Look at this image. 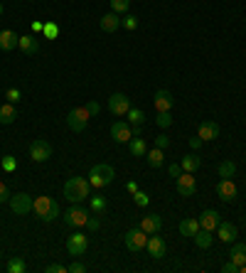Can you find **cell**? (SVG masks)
Returning <instances> with one entry per match:
<instances>
[{
  "mask_svg": "<svg viewBox=\"0 0 246 273\" xmlns=\"http://www.w3.org/2000/svg\"><path fill=\"white\" fill-rule=\"evenodd\" d=\"M89 190H91V185H89V180L84 178H69L64 182V197L69 202H74V205L89 200Z\"/></svg>",
  "mask_w": 246,
  "mask_h": 273,
  "instance_id": "obj_1",
  "label": "cell"
},
{
  "mask_svg": "<svg viewBox=\"0 0 246 273\" xmlns=\"http://www.w3.org/2000/svg\"><path fill=\"white\" fill-rule=\"evenodd\" d=\"M32 212L42 219V221H55L59 217V202L52 200V197H47V194H42V197H35V205H32Z\"/></svg>",
  "mask_w": 246,
  "mask_h": 273,
  "instance_id": "obj_2",
  "label": "cell"
},
{
  "mask_svg": "<svg viewBox=\"0 0 246 273\" xmlns=\"http://www.w3.org/2000/svg\"><path fill=\"white\" fill-rule=\"evenodd\" d=\"M113 178H116V170H113L109 163H99V165H94L91 172H89V185L96 187V190H101V187L111 185Z\"/></svg>",
  "mask_w": 246,
  "mask_h": 273,
  "instance_id": "obj_3",
  "label": "cell"
},
{
  "mask_svg": "<svg viewBox=\"0 0 246 273\" xmlns=\"http://www.w3.org/2000/svg\"><path fill=\"white\" fill-rule=\"evenodd\" d=\"M91 118V113L86 111V106H77V109H71L67 113V126L71 131H77V133H82L84 128H86V123Z\"/></svg>",
  "mask_w": 246,
  "mask_h": 273,
  "instance_id": "obj_4",
  "label": "cell"
},
{
  "mask_svg": "<svg viewBox=\"0 0 246 273\" xmlns=\"http://www.w3.org/2000/svg\"><path fill=\"white\" fill-rule=\"evenodd\" d=\"M123 241H126V249H128V251H143V249H145V244H148V236H145V232L138 227V229L126 232Z\"/></svg>",
  "mask_w": 246,
  "mask_h": 273,
  "instance_id": "obj_5",
  "label": "cell"
},
{
  "mask_svg": "<svg viewBox=\"0 0 246 273\" xmlns=\"http://www.w3.org/2000/svg\"><path fill=\"white\" fill-rule=\"evenodd\" d=\"M30 158L35 160V163H47L50 158H52V145L47 143V140H32V145H30Z\"/></svg>",
  "mask_w": 246,
  "mask_h": 273,
  "instance_id": "obj_6",
  "label": "cell"
},
{
  "mask_svg": "<svg viewBox=\"0 0 246 273\" xmlns=\"http://www.w3.org/2000/svg\"><path fill=\"white\" fill-rule=\"evenodd\" d=\"M32 205H35V200L25 194V192H17V194H10V209H13L15 214H28L32 212Z\"/></svg>",
  "mask_w": 246,
  "mask_h": 273,
  "instance_id": "obj_7",
  "label": "cell"
},
{
  "mask_svg": "<svg viewBox=\"0 0 246 273\" xmlns=\"http://www.w3.org/2000/svg\"><path fill=\"white\" fill-rule=\"evenodd\" d=\"M217 194H219L222 202H234L236 194H239V187L234 185L232 178H222L219 180V185H217Z\"/></svg>",
  "mask_w": 246,
  "mask_h": 273,
  "instance_id": "obj_8",
  "label": "cell"
},
{
  "mask_svg": "<svg viewBox=\"0 0 246 273\" xmlns=\"http://www.w3.org/2000/svg\"><path fill=\"white\" fill-rule=\"evenodd\" d=\"M109 111L113 116H126L131 111V98L126 94H113L109 98Z\"/></svg>",
  "mask_w": 246,
  "mask_h": 273,
  "instance_id": "obj_9",
  "label": "cell"
},
{
  "mask_svg": "<svg viewBox=\"0 0 246 273\" xmlns=\"http://www.w3.org/2000/svg\"><path fill=\"white\" fill-rule=\"evenodd\" d=\"M111 138L116 140V143H128L131 138H133V128H131V123L128 121H116L111 126Z\"/></svg>",
  "mask_w": 246,
  "mask_h": 273,
  "instance_id": "obj_10",
  "label": "cell"
},
{
  "mask_svg": "<svg viewBox=\"0 0 246 273\" xmlns=\"http://www.w3.org/2000/svg\"><path fill=\"white\" fill-rule=\"evenodd\" d=\"M86 219H89V212L84 207H71L64 212V224L69 227H86Z\"/></svg>",
  "mask_w": 246,
  "mask_h": 273,
  "instance_id": "obj_11",
  "label": "cell"
},
{
  "mask_svg": "<svg viewBox=\"0 0 246 273\" xmlns=\"http://www.w3.org/2000/svg\"><path fill=\"white\" fill-rule=\"evenodd\" d=\"M67 251L71 254V256H82L84 251H86V246H89V239L84 236V234H69V239H67Z\"/></svg>",
  "mask_w": 246,
  "mask_h": 273,
  "instance_id": "obj_12",
  "label": "cell"
},
{
  "mask_svg": "<svg viewBox=\"0 0 246 273\" xmlns=\"http://www.w3.org/2000/svg\"><path fill=\"white\" fill-rule=\"evenodd\" d=\"M197 192V182H194V172H182L178 178V194L182 197H192Z\"/></svg>",
  "mask_w": 246,
  "mask_h": 273,
  "instance_id": "obj_13",
  "label": "cell"
},
{
  "mask_svg": "<svg viewBox=\"0 0 246 273\" xmlns=\"http://www.w3.org/2000/svg\"><path fill=\"white\" fill-rule=\"evenodd\" d=\"M217 236L224 244H234L236 236H239V229H236V224H232V221H222L217 227Z\"/></svg>",
  "mask_w": 246,
  "mask_h": 273,
  "instance_id": "obj_14",
  "label": "cell"
},
{
  "mask_svg": "<svg viewBox=\"0 0 246 273\" xmlns=\"http://www.w3.org/2000/svg\"><path fill=\"white\" fill-rule=\"evenodd\" d=\"M219 224H222V219H219L217 209H205V212H202V217H200V227H202V229H207V232H217Z\"/></svg>",
  "mask_w": 246,
  "mask_h": 273,
  "instance_id": "obj_15",
  "label": "cell"
},
{
  "mask_svg": "<svg viewBox=\"0 0 246 273\" xmlns=\"http://www.w3.org/2000/svg\"><path fill=\"white\" fill-rule=\"evenodd\" d=\"M145 251L151 254V259H163V256H165V241H163V236L151 234V239H148V244H145Z\"/></svg>",
  "mask_w": 246,
  "mask_h": 273,
  "instance_id": "obj_16",
  "label": "cell"
},
{
  "mask_svg": "<svg viewBox=\"0 0 246 273\" xmlns=\"http://www.w3.org/2000/svg\"><path fill=\"white\" fill-rule=\"evenodd\" d=\"M140 229L145 234H160L163 232V217H160V214H148V217H143Z\"/></svg>",
  "mask_w": 246,
  "mask_h": 273,
  "instance_id": "obj_17",
  "label": "cell"
},
{
  "mask_svg": "<svg viewBox=\"0 0 246 273\" xmlns=\"http://www.w3.org/2000/svg\"><path fill=\"white\" fill-rule=\"evenodd\" d=\"M219 133H222V128H219V123H214V121L200 123V131H197V136L202 138V140H217Z\"/></svg>",
  "mask_w": 246,
  "mask_h": 273,
  "instance_id": "obj_18",
  "label": "cell"
},
{
  "mask_svg": "<svg viewBox=\"0 0 246 273\" xmlns=\"http://www.w3.org/2000/svg\"><path fill=\"white\" fill-rule=\"evenodd\" d=\"M17 44H20V37L13 30H3L0 32V49L3 52H13V49H17Z\"/></svg>",
  "mask_w": 246,
  "mask_h": 273,
  "instance_id": "obj_19",
  "label": "cell"
},
{
  "mask_svg": "<svg viewBox=\"0 0 246 273\" xmlns=\"http://www.w3.org/2000/svg\"><path fill=\"white\" fill-rule=\"evenodd\" d=\"M99 28L104 30V32H116V30L121 28V15L118 13H106L104 17H101V22H99Z\"/></svg>",
  "mask_w": 246,
  "mask_h": 273,
  "instance_id": "obj_20",
  "label": "cell"
},
{
  "mask_svg": "<svg viewBox=\"0 0 246 273\" xmlns=\"http://www.w3.org/2000/svg\"><path fill=\"white\" fill-rule=\"evenodd\" d=\"M153 101H155V109L158 111H170L173 109V104H175V101H173V94H170L167 89L155 91V98H153Z\"/></svg>",
  "mask_w": 246,
  "mask_h": 273,
  "instance_id": "obj_21",
  "label": "cell"
},
{
  "mask_svg": "<svg viewBox=\"0 0 246 273\" xmlns=\"http://www.w3.org/2000/svg\"><path fill=\"white\" fill-rule=\"evenodd\" d=\"M17 47H20V49H22L25 55H37V52H40V42L35 40L32 35H22Z\"/></svg>",
  "mask_w": 246,
  "mask_h": 273,
  "instance_id": "obj_22",
  "label": "cell"
},
{
  "mask_svg": "<svg viewBox=\"0 0 246 273\" xmlns=\"http://www.w3.org/2000/svg\"><path fill=\"white\" fill-rule=\"evenodd\" d=\"M128 151L133 158H145V153H148V143L143 140V138H131L128 140Z\"/></svg>",
  "mask_w": 246,
  "mask_h": 273,
  "instance_id": "obj_23",
  "label": "cell"
},
{
  "mask_svg": "<svg viewBox=\"0 0 246 273\" xmlns=\"http://www.w3.org/2000/svg\"><path fill=\"white\" fill-rule=\"evenodd\" d=\"M17 118V111H15V104H10V101H5L3 106H0V123L3 126H10V123Z\"/></svg>",
  "mask_w": 246,
  "mask_h": 273,
  "instance_id": "obj_24",
  "label": "cell"
},
{
  "mask_svg": "<svg viewBox=\"0 0 246 273\" xmlns=\"http://www.w3.org/2000/svg\"><path fill=\"white\" fill-rule=\"evenodd\" d=\"M200 167H202V158H200V155L190 153V155L182 158V172H197Z\"/></svg>",
  "mask_w": 246,
  "mask_h": 273,
  "instance_id": "obj_25",
  "label": "cell"
},
{
  "mask_svg": "<svg viewBox=\"0 0 246 273\" xmlns=\"http://www.w3.org/2000/svg\"><path fill=\"white\" fill-rule=\"evenodd\" d=\"M200 232V219H182L180 221V234L182 236H194V234Z\"/></svg>",
  "mask_w": 246,
  "mask_h": 273,
  "instance_id": "obj_26",
  "label": "cell"
},
{
  "mask_svg": "<svg viewBox=\"0 0 246 273\" xmlns=\"http://www.w3.org/2000/svg\"><path fill=\"white\" fill-rule=\"evenodd\" d=\"M192 239H194V244L200 246V249H209V246L214 244V236H212V232H207V229H202V227H200V232L194 234Z\"/></svg>",
  "mask_w": 246,
  "mask_h": 273,
  "instance_id": "obj_27",
  "label": "cell"
},
{
  "mask_svg": "<svg viewBox=\"0 0 246 273\" xmlns=\"http://www.w3.org/2000/svg\"><path fill=\"white\" fill-rule=\"evenodd\" d=\"M229 261H234L236 266H244L246 263V244H234L229 251Z\"/></svg>",
  "mask_w": 246,
  "mask_h": 273,
  "instance_id": "obj_28",
  "label": "cell"
},
{
  "mask_svg": "<svg viewBox=\"0 0 246 273\" xmlns=\"http://www.w3.org/2000/svg\"><path fill=\"white\" fill-rule=\"evenodd\" d=\"M145 160L151 167H163L165 165V155H163V148H153V151L145 153Z\"/></svg>",
  "mask_w": 246,
  "mask_h": 273,
  "instance_id": "obj_29",
  "label": "cell"
},
{
  "mask_svg": "<svg viewBox=\"0 0 246 273\" xmlns=\"http://www.w3.org/2000/svg\"><path fill=\"white\" fill-rule=\"evenodd\" d=\"M89 209L94 212V214H104L106 212V197H101V194H89Z\"/></svg>",
  "mask_w": 246,
  "mask_h": 273,
  "instance_id": "obj_30",
  "label": "cell"
},
{
  "mask_svg": "<svg viewBox=\"0 0 246 273\" xmlns=\"http://www.w3.org/2000/svg\"><path fill=\"white\" fill-rule=\"evenodd\" d=\"M126 121L131 123V126H143V123H145V116H143L140 109H133V106H131V111L126 113Z\"/></svg>",
  "mask_w": 246,
  "mask_h": 273,
  "instance_id": "obj_31",
  "label": "cell"
},
{
  "mask_svg": "<svg viewBox=\"0 0 246 273\" xmlns=\"http://www.w3.org/2000/svg\"><path fill=\"white\" fill-rule=\"evenodd\" d=\"M234 175H236V163L234 160L219 163V178H234Z\"/></svg>",
  "mask_w": 246,
  "mask_h": 273,
  "instance_id": "obj_32",
  "label": "cell"
},
{
  "mask_svg": "<svg viewBox=\"0 0 246 273\" xmlns=\"http://www.w3.org/2000/svg\"><path fill=\"white\" fill-rule=\"evenodd\" d=\"M25 268H28V266H25V261L17 259V256H15V259H10V261H8V266H5V271H8V273H25Z\"/></svg>",
  "mask_w": 246,
  "mask_h": 273,
  "instance_id": "obj_33",
  "label": "cell"
},
{
  "mask_svg": "<svg viewBox=\"0 0 246 273\" xmlns=\"http://www.w3.org/2000/svg\"><path fill=\"white\" fill-rule=\"evenodd\" d=\"M109 3H111V10L118 15H126L128 8H131V0H109Z\"/></svg>",
  "mask_w": 246,
  "mask_h": 273,
  "instance_id": "obj_34",
  "label": "cell"
},
{
  "mask_svg": "<svg viewBox=\"0 0 246 273\" xmlns=\"http://www.w3.org/2000/svg\"><path fill=\"white\" fill-rule=\"evenodd\" d=\"M155 123H158L160 128H167V126H173V116H170V111H158V116H155Z\"/></svg>",
  "mask_w": 246,
  "mask_h": 273,
  "instance_id": "obj_35",
  "label": "cell"
},
{
  "mask_svg": "<svg viewBox=\"0 0 246 273\" xmlns=\"http://www.w3.org/2000/svg\"><path fill=\"white\" fill-rule=\"evenodd\" d=\"M42 32H44V37H47V40H57V35H59V25H57V22H44V30H42Z\"/></svg>",
  "mask_w": 246,
  "mask_h": 273,
  "instance_id": "obj_36",
  "label": "cell"
},
{
  "mask_svg": "<svg viewBox=\"0 0 246 273\" xmlns=\"http://www.w3.org/2000/svg\"><path fill=\"white\" fill-rule=\"evenodd\" d=\"M0 165H3V170H5V172H15V170H17V163H15L13 155H5Z\"/></svg>",
  "mask_w": 246,
  "mask_h": 273,
  "instance_id": "obj_37",
  "label": "cell"
},
{
  "mask_svg": "<svg viewBox=\"0 0 246 273\" xmlns=\"http://www.w3.org/2000/svg\"><path fill=\"white\" fill-rule=\"evenodd\" d=\"M121 25L126 30H136L138 28V17H136V15H126V17L121 20Z\"/></svg>",
  "mask_w": 246,
  "mask_h": 273,
  "instance_id": "obj_38",
  "label": "cell"
},
{
  "mask_svg": "<svg viewBox=\"0 0 246 273\" xmlns=\"http://www.w3.org/2000/svg\"><path fill=\"white\" fill-rule=\"evenodd\" d=\"M133 202H136L138 207H148V202H151V200H148V194H145V192L138 190L136 194H133Z\"/></svg>",
  "mask_w": 246,
  "mask_h": 273,
  "instance_id": "obj_39",
  "label": "cell"
},
{
  "mask_svg": "<svg viewBox=\"0 0 246 273\" xmlns=\"http://www.w3.org/2000/svg\"><path fill=\"white\" fill-rule=\"evenodd\" d=\"M86 229H89V232H99V229H101V219H99V217H89V219H86Z\"/></svg>",
  "mask_w": 246,
  "mask_h": 273,
  "instance_id": "obj_40",
  "label": "cell"
},
{
  "mask_svg": "<svg viewBox=\"0 0 246 273\" xmlns=\"http://www.w3.org/2000/svg\"><path fill=\"white\" fill-rule=\"evenodd\" d=\"M5 98H8L10 104H17V101L22 98V94H20V89H8V94H5Z\"/></svg>",
  "mask_w": 246,
  "mask_h": 273,
  "instance_id": "obj_41",
  "label": "cell"
},
{
  "mask_svg": "<svg viewBox=\"0 0 246 273\" xmlns=\"http://www.w3.org/2000/svg\"><path fill=\"white\" fill-rule=\"evenodd\" d=\"M44 273H67V266H64V263H50V266L44 268Z\"/></svg>",
  "mask_w": 246,
  "mask_h": 273,
  "instance_id": "obj_42",
  "label": "cell"
},
{
  "mask_svg": "<svg viewBox=\"0 0 246 273\" xmlns=\"http://www.w3.org/2000/svg\"><path fill=\"white\" fill-rule=\"evenodd\" d=\"M5 202H10V190L5 182H0V205H5Z\"/></svg>",
  "mask_w": 246,
  "mask_h": 273,
  "instance_id": "obj_43",
  "label": "cell"
},
{
  "mask_svg": "<svg viewBox=\"0 0 246 273\" xmlns=\"http://www.w3.org/2000/svg\"><path fill=\"white\" fill-rule=\"evenodd\" d=\"M241 266H236L234 261H227V263H222V273H239Z\"/></svg>",
  "mask_w": 246,
  "mask_h": 273,
  "instance_id": "obj_44",
  "label": "cell"
},
{
  "mask_svg": "<svg viewBox=\"0 0 246 273\" xmlns=\"http://www.w3.org/2000/svg\"><path fill=\"white\" fill-rule=\"evenodd\" d=\"M167 145H170V138L165 136V133H163V136H158V138H155V148H163V151H165Z\"/></svg>",
  "mask_w": 246,
  "mask_h": 273,
  "instance_id": "obj_45",
  "label": "cell"
},
{
  "mask_svg": "<svg viewBox=\"0 0 246 273\" xmlns=\"http://www.w3.org/2000/svg\"><path fill=\"white\" fill-rule=\"evenodd\" d=\"M84 271H86V266L79 263V261H77V263H71V266H67V273H84Z\"/></svg>",
  "mask_w": 246,
  "mask_h": 273,
  "instance_id": "obj_46",
  "label": "cell"
},
{
  "mask_svg": "<svg viewBox=\"0 0 246 273\" xmlns=\"http://www.w3.org/2000/svg\"><path fill=\"white\" fill-rule=\"evenodd\" d=\"M167 172H170L173 178H180V175H182V165H167Z\"/></svg>",
  "mask_w": 246,
  "mask_h": 273,
  "instance_id": "obj_47",
  "label": "cell"
},
{
  "mask_svg": "<svg viewBox=\"0 0 246 273\" xmlns=\"http://www.w3.org/2000/svg\"><path fill=\"white\" fill-rule=\"evenodd\" d=\"M86 111H89L91 116H96V113L101 111V106H99V101H89V104H86Z\"/></svg>",
  "mask_w": 246,
  "mask_h": 273,
  "instance_id": "obj_48",
  "label": "cell"
},
{
  "mask_svg": "<svg viewBox=\"0 0 246 273\" xmlns=\"http://www.w3.org/2000/svg\"><path fill=\"white\" fill-rule=\"evenodd\" d=\"M200 145H202V138H200V136H197V138H190V148H192V151H197Z\"/></svg>",
  "mask_w": 246,
  "mask_h": 273,
  "instance_id": "obj_49",
  "label": "cell"
},
{
  "mask_svg": "<svg viewBox=\"0 0 246 273\" xmlns=\"http://www.w3.org/2000/svg\"><path fill=\"white\" fill-rule=\"evenodd\" d=\"M133 128V138H140L143 136V126H131Z\"/></svg>",
  "mask_w": 246,
  "mask_h": 273,
  "instance_id": "obj_50",
  "label": "cell"
},
{
  "mask_svg": "<svg viewBox=\"0 0 246 273\" xmlns=\"http://www.w3.org/2000/svg\"><path fill=\"white\" fill-rule=\"evenodd\" d=\"M126 190L131 192V194H136V192H138V182H128V185H126Z\"/></svg>",
  "mask_w": 246,
  "mask_h": 273,
  "instance_id": "obj_51",
  "label": "cell"
},
{
  "mask_svg": "<svg viewBox=\"0 0 246 273\" xmlns=\"http://www.w3.org/2000/svg\"><path fill=\"white\" fill-rule=\"evenodd\" d=\"M32 30H35V32H42V30H44V25H42V22H32Z\"/></svg>",
  "mask_w": 246,
  "mask_h": 273,
  "instance_id": "obj_52",
  "label": "cell"
},
{
  "mask_svg": "<svg viewBox=\"0 0 246 273\" xmlns=\"http://www.w3.org/2000/svg\"><path fill=\"white\" fill-rule=\"evenodd\" d=\"M3 13H5V8H3V3H0V17H3Z\"/></svg>",
  "mask_w": 246,
  "mask_h": 273,
  "instance_id": "obj_53",
  "label": "cell"
},
{
  "mask_svg": "<svg viewBox=\"0 0 246 273\" xmlns=\"http://www.w3.org/2000/svg\"><path fill=\"white\" fill-rule=\"evenodd\" d=\"M239 273H246V263H244V266H241V268H239Z\"/></svg>",
  "mask_w": 246,
  "mask_h": 273,
  "instance_id": "obj_54",
  "label": "cell"
}]
</instances>
